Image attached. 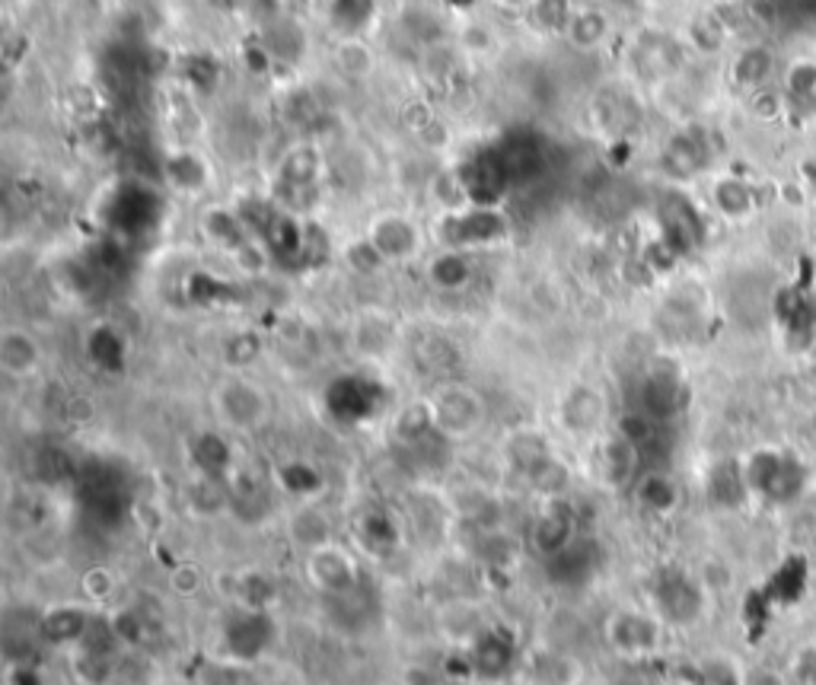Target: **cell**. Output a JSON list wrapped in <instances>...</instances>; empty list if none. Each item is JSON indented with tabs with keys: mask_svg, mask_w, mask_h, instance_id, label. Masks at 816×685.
Wrapping results in <instances>:
<instances>
[{
	"mask_svg": "<svg viewBox=\"0 0 816 685\" xmlns=\"http://www.w3.org/2000/svg\"><path fill=\"white\" fill-rule=\"evenodd\" d=\"M600 396L593 392V389H577V392H571L568 396V402H564V418H568V424L571 428H577V431H587L593 428L596 421H600Z\"/></svg>",
	"mask_w": 816,
	"mask_h": 685,
	"instance_id": "cell-18",
	"label": "cell"
},
{
	"mask_svg": "<svg viewBox=\"0 0 816 685\" xmlns=\"http://www.w3.org/2000/svg\"><path fill=\"white\" fill-rule=\"evenodd\" d=\"M527 13L539 32H564L574 7H571V0H536Z\"/></svg>",
	"mask_w": 816,
	"mask_h": 685,
	"instance_id": "cell-19",
	"label": "cell"
},
{
	"mask_svg": "<svg viewBox=\"0 0 816 685\" xmlns=\"http://www.w3.org/2000/svg\"><path fill=\"white\" fill-rule=\"evenodd\" d=\"M268 641H272V625L258 612L240 619V622H233V629L226 631V647H230V654L236 660L258 657Z\"/></svg>",
	"mask_w": 816,
	"mask_h": 685,
	"instance_id": "cell-8",
	"label": "cell"
},
{
	"mask_svg": "<svg viewBox=\"0 0 816 685\" xmlns=\"http://www.w3.org/2000/svg\"><path fill=\"white\" fill-rule=\"evenodd\" d=\"M530 685H574L577 683V663L555 651H539L523 666Z\"/></svg>",
	"mask_w": 816,
	"mask_h": 685,
	"instance_id": "cell-11",
	"label": "cell"
},
{
	"mask_svg": "<svg viewBox=\"0 0 816 685\" xmlns=\"http://www.w3.org/2000/svg\"><path fill=\"white\" fill-rule=\"evenodd\" d=\"M610 29L613 27H610V17L603 7H574L571 20L564 27V39L577 52H596L606 42Z\"/></svg>",
	"mask_w": 816,
	"mask_h": 685,
	"instance_id": "cell-6",
	"label": "cell"
},
{
	"mask_svg": "<svg viewBox=\"0 0 816 685\" xmlns=\"http://www.w3.org/2000/svg\"><path fill=\"white\" fill-rule=\"evenodd\" d=\"M431 281L437 287H447V291H456L469 281V262L459 255V252H447L441 255L434 265H431Z\"/></svg>",
	"mask_w": 816,
	"mask_h": 685,
	"instance_id": "cell-23",
	"label": "cell"
},
{
	"mask_svg": "<svg viewBox=\"0 0 816 685\" xmlns=\"http://www.w3.org/2000/svg\"><path fill=\"white\" fill-rule=\"evenodd\" d=\"M660 634H657V625L645 619V615H616L610 622V644L625 654V657H645V654H654Z\"/></svg>",
	"mask_w": 816,
	"mask_h": 685,
	"instance_id": "cell-4",
	"label": "cell"
},
{
	"mask_svg": "<svg viewBox=\"0 0 816 685\" xmlns=\"http://www.w3.org/2000/svg\"><path fill=\"white\" fill-rule=\"evenodd\" d=\"M224 414L233 424H253L262 414V392L246 383H233L224 392Z\"/></svg>",
	"mask_w": 816,
	"mask_h": 685,
	"instance_id": "cell-16",
	"label": "cell"
},
{
	"mask_svg": "<svg viewBox=\"0 0 816 685\" xmlns=\"http://www.w3.org/2000/svg\"><path fill=\"white\" fill-rule=\"evenodd\" d=\"M733 83L736 86H746V89H760L769 86V77L775 71V55L769 45H750L743 49L736 61H733Z\"/></svg>",
	"mask_w": 816,
	"mask_h": 685,
	"instance_id": "cell-12",
	"label": "cell"
},
{
	"mask_svg": "<svg viewBox=\"0 0 816 685\" xmlns=\"http://www.w3.org/2000/svg\"><path fill=\"white\" fill-rule=\"evenodd\" d=\"M498 7H507V10H530L536 0H495Z\"/></svg>",
	"mask_w": 816,
	"mask_h": 685,
	"instance_id": "cell-34",
	"label": "cell"
},
{
	"mask_svg": "<svg viewBox=\"0 0 816 685\" xmlns=\"http://www.w3.org/2000/svg\"><path fill=\"white\" fill-rule=\"evenodd\" d=\"M361 533H364L367 542H370V546H377V548L393 546V542H395L393 523L386 520L383 514H367L364 523H361Z\"/></svg>",
	"mask_w": 816,
	"mask_h": 685,
	"instance_id": "cell-28",
	"label": "cell"
},
{
	"mask_svg": "<svg viewBox=\"0 0 816 685\" xmlns=\"http://www.w3.org/2000/svg\"><path fill=\"white\" fill-rule=\"evenodd\" d=\"M689 32H692V42H696L699 52H718V49L724 45L728 27H724L714 13H704V17H699V20L692 23Z\"/></svg>",
	"mask_w": 816,
	"mask_h": 685,
	"instance_id": "cell-24",
	"label": "cell"
},
{
	"mask_svg": "<svg viewBox=\"0 0 816 685\" xmlns=\"http://www.w3.org/2000/svg\"><path fill=\"white\" fill-rule=\"evenodd\" d=\"M642 497L648 500L650 507L664 510V507H670V504L676 500V492H674V485H670L667 478H660V475H650L648 482L642 485Z\"/></svg>",
	"mask_w": 816,
	"mask_h": 685,
	"instance_id": "cell-29",
	"label": "cell"
},
{
	"mask_svg": "<svg viewBox=\"0 0 816 685\" xmlns=\"http://www.w3.org/2000/svg\"><path fill=\"white\" fill-rule=\"evenodd\" d=\"M316 172H319V154H316V147L304 144V147H294L284 157L282 179L284 186H290V189H307V186H312Z\"/></svg>",
	"mask_w": 816,
	"mask_h": 685,
	"instance_id": "cell-15",
	"label": "cell"
},
{
	"mask_svg": "<svg viewBox=\"0 0 816 685\" xmlns=\"http://www.w3.org/2000/svg\"><path fill=\"white\" fill-rule=\"evenodd\" d=\"M198 460H201L204 472H221L226 466L224 443L218 438H204L201 440V450H198Z\"/></svg>",
	"mask_w": 816,
	"mask_h": 685,
	"instance_id": "cell-31",
	"label": "cell"
},
{
	"mask_svg": "<svg viewBox=\"0 0 816 685\" xmlns=\"http://www.w3.org/2000/svg\"><path fill=\"white\" fill-rule=\"evenodd\" d=\"M39 363V345L35 338L23 329H7L0 335V367L10 377H23L32 373Z\"/></svg>",
	"mask_w": 816,
	"mask_h": 685,
	"instance_id": "cell-9",
	"label": "cell"
},
{
	"mask_svg": "<svg viewBox=\"0 0 816 685\" xmlns=\"http://www.w3.org/2000/svg\"><path fill=\"white\" fill-rule=\"evenodd\" d=\"M714 201L728 218H743V214L753 211V192L740 179H721L718 189H714Z\"/></svg>",
	"mask_w": 816,
	"mask_h": 685,
	"instance_id": "cell-21",
	"label": "cell"
},
{
	"mask_svg": "<svg viewBox=\"0 0 816 685\" xmlns=\"http://www.w3.org/2000/svg\"><path fill=\"white\" fill-rule=\"evenodd\" d=\"M507 223L498 211H466V214H453L444 226V240L451 246H481V243H491L498 236H505Z\"/></svg>",
	"mask_w": 816,
	"mask_h": 685,
	"instance_id": "cell-3",
	"label": "cell"
},
{
	"mask_svg": "<svg viewBox=\"0 0 816 685\" xmlns=\"http://www.w3.org/2000/svg\"><path fill=\"white\" fill-rule=\"evenodd\" d=\"M370 243L383 259H405L418 249V230L402 218H380L370 230Z\"/></svg>",
	"mask_w": 816,
	"mask_h": 685,
	"instance_id": "cell-7",
	"label": "cell"
},
{
	"mask_svg": "<svg viewBox=\"0 0 816 685\" xmlns=\"http://www.w3.org/2000/svg\"><path fill=\"white\" fill-rule=\"evenodd\" d=\"M564 539H568V520H564L562 514H552V517H545V520L536 526V546L542 548L545 555L562 551Z\"/></svg>",
	"mask_w": 816,
	"mask_h": 685,
	"instance_id": "cell-26",
	"label": "cell"
},
{
	"mask_svg": "<svg viewBox=\"0 0 816 685\" xmlns=\"http://www.w3.org/2000/svg\"><path fill=\"white\" fill-rule=\"evenodd\" d=\"M310 571L316 583L329 587V590H345L351 583V561L338 551V548H322V551H312Z\"/></svg>",
	"mask_w": 816,
	"mask_h": 685,
	"instance_id": "cell-14",
	"label": "cell"
},
{
	"mask_svg": "<svg viewBox=\"0 0 816 685\" xmlns=\"http://www.w3.org/2000/svg\"><path fill=\"white\" fill-rule=\"evenodd\" d=\"M635 456H638V450H635L625 438L616 440V443H610V446H606V475H610L613 482H622L625 475H632Z\"/></svg>",
	"mask_w": 816,
	"mask_h": 685,
	"instance_id": "cell-25",
	"label": "cell"
},
{
	"mask_svg": "<svg viewBox=\"0 0 816 685\" xmlns=\"http://www.w3.org/2000/svg\"><path fill=\"white\" fill-rule=\"evenodd\" d=\"M469 660H473V670L479 676L498 679V676H505L507 670H510V663H513V644L507 637H501V634H495V631L491 634H481Z\"/></svg>",
	"mask_w": 816,
	"mask_h": 685,
	"instance_id": "cell-10",
	"label": "cell"
},
{
	"mask_svg": "<svg viewBox=\"0 0 816 685\" xmlns=\"http://www.w3.org/2000/svg\"><path fill=\"white\" fill-rule=\"evenodd\" d=\"M750 109L756 112L760 118H778V112H782V96H778V89H772V86L753 89Z\"/></svg>",
	"mask_w": 816,
	"mask_h": 685,
	"instance_id": "cell-30",
	"label": "cell"
},
{
	"mask_svg": "<svg viewBox=\"0 0 816 685\" xmlns=\"http://www.w3.org/2000/svg\"><path fill=\"white\" fill-rule=\"evenodd\" d=\"M711 494L721 500V504H733V500H740L743 497V478L736 475V468L733 466H721L714 472V478H711Z\"/></svg>",
	"mask_w": 816,
	"mask_h": 685,
	"instance_id": "cell-27",
	"label": "cell"
},
{
	"mask_svg": "<svg viewBox=\"0 0 816 685\" xmlns=\"http://www.w3.org/2000/svg\"><path fill=\"white\" fill-rule=\"evenodd\" d=\"M667 166L676 176H692L704 166V150L699 140L692 137H676L674 144L667 147Z\"/></svg>",
	"mask_w": 816,
	"mask_h": 685,
	"instance_id": "cell-20",
	"label": "cell"
},
{
	"mask_svg": "<svg viewBox=\"0 0 816 685\" xmlns=\"http://www.w3.org/2000/svg\"><path fill=\"white\" fill-rule=\"evenodd\" d=\"M332 61H336V67L345 74V77H354V81H364V77L373 74V67H377L373 49H370L367 42H361L358 35L338 39Z\"/></svg>",
	"mask_w": 816,
	"mask_h": 685,
	"instance_id": "cell-13",
	"label": "cell"
},
{
	"mask_svg": "<svg viewBox=\"0 0 816 685\" xmlns=\"http://www.w3.org/2000/svg\"><path fill=\"white\" fill-rule=\"evenodd\" d=\"M750 485L762 492L772 500H788L794 494L801 492L804 485V475L801 468L794 466L791 460H782V456H772V453H760L750 466Z\"/></svg>",
	"mask_w": 816,
	"mask_h": 685,
	"instance_id": "cell-1",
	"label": "cell"
},
{
	"mask_svg": "<svg viewBox=\"0 0 816 685\" xmlns=\"http://www.w3.org/2000/svg\"><path fill=\"white\" fill-rule=\"evenodd\" d=\"M431 411H434V424H437L441 431L466 434V431H473V428L479 424L481 402L476 392H469V389H463V386H451V389H444V392L434 399Z\"/></svg>",
	"mask_w": 816,
	"mask_h": 685,
	"instance_id": "cell-2",
	"label": "cell"
},
{
	"mask_svg": "<svg viewBox=\"0 0 816 685\" xmlns=\"http://www.w3.org/2000/svg\"><path fill=\"white\" fill-rule=\"evenodd\" d=\"M791 89L794 93H814L816 89V64L810 61H804V64H797L794 71H791Z\"/></svg>",
	"mask_w": 816,
	"mask_h": 685,
	"instance_id": "cell-32",
	"label": "cell"
},
{
	"mask_svg": "<svg viewBox=\"0 0 816 685\" xmlns=\"http://www.w3.org/2000/svg\"><path fill=\"white\" fill-rule=\"evenodd\" d=\"M657 603H660L664 615H667L670 622L686 625V622H692V619L699 615L702 597H699V590L689 583V577L667 575L660 577V583H657Z\"/></svg>",
	"mask_w": 816,
	"mask_h": 685,
	"instance_id": "cell-5",
	"label": "cell"
},
{
	"mask_svg": "<svg viewBox=\"0 0 816 685\" xmlns=\"http://www.w3.org/2000/svg\"><path fill=\"white\" fill-rule=\"evenodd\" d=\"M42 468L49 472V478H64V475H71V460L61 453V450H45V456H42Z\"/></svg>",
	"mask_w": 816,
	"mask_h": 685,
	"instance_id": "cell-33",
	"label": "cell"
},
{
	"mask_svg": "<svg viewBox=\"0 0 816 685\" xmlns=\"http://www.w3.org/2000/svg\"><path fill=\"white\" fill-rule=\"evenodd\" d=\"M552 575L555 580H564V583H574V580H584L591 575V551L581 548H568L552 555Z\"/></svg>",
	"mask_w": 816,
	"mask_h": 685,
	"instance_id": "cell-22",
	"label": "cell"
},
{
	"mask_svg": "<svg viewBox=\"0 0 816 685\" xmlns=\"http://www.w3.org/2000/svg\"><path fill=\"white\" fill-rule=\"evenodd\" d=\"M45 637H52L55 644H74V641H84L86 634V619L77 609H55L45 622H42Z\"/></svg>",
	"mask_w": 816,
	"mask_h": 685,
	"instance_id": "cell-17",
	"label": "cell"
}]
</instances>
